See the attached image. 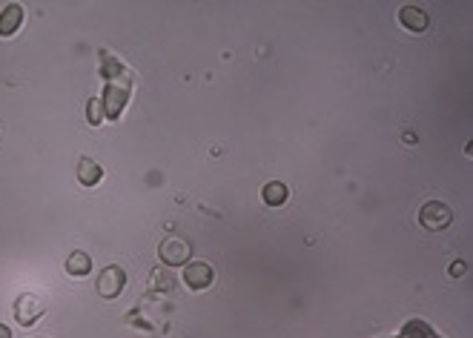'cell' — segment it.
I'll return each instance as SVG.
<instances>
[{
	"label": "cell",
	"instance_id": "obj_12",
	"mask_svg": "<svg viewBox=\"0 0 473 338\" xmlns=\"http://www.w3.org/2000/svg\"><path fill=\"white\" fill-rule=\"evenodd\" d=\"M172 287H175V279H172V272L170 269H152V275H149V293H155V295H164V293H172Z\"/></svg>",
	"mask_w": 473,
	"mask_h": 338
},
{
	"label": "cell",
	"instance_id": "obj_1",
	"mask_svg": "<svg viewBox=\"0 0 473 338\" xmlns=\"http://www.w3.org/2000/svg\"><path fill=\"white\" fill-rule=\"evenodd\" d=\"M130 95H132V75H130V72L121 75L118 80H109V83L104 86V98H101L104 118L118 120L121 112H123V106H126V101H130Z\"/></svg>",
	"mask_w": 473,
	"mask_h": 338
},
{
	"label": "cell",
	"instance_id": "obj_14",
	"mask_svg": "<svg viewBox=\"0 0 473 338\" xmlns=\"http://www.w3.org/2000/svg\"><path fill=\"white\" fill-rule=\"evenodd\" d=\"M86 120H89L92 127H98L101 120H104V106H101L98 98H89V101H86Z\"/></svg>",
	"mask_w": 473,
	"mask_h": 338
},
{
	"label": "cell",
	"instance_id": "obj_13",
	"mask_svg": "<svg viewBox=\"0 0 473 338\" xmlns=\"http://www.w3.org/2000/svg\"><path fill=\"white\" fill-rule=\"evenodd\" d=\"M121 75H126V69L121 66V60H118V57H109V55H104V64H101V78H107V83H109V80H118Z\"/></svg>",
	"mask_w": 473,
	"mask_h": 338
},
{
	"label": "cell",
	"instance_id": "obj_10",
	"mask_svg": "<svg viewBox=\"0 0 473 338\" xmlns=\"http://www.w3.org/2000/svg\"><path fill=\"white\" fill-rule=\"evenodd\" d=\"M67 272L72 275V279H86V275L92 272V258H89V253H83V250H75L69 258H67Z\"/></svg>",
	"mask_w": 473,
	"mask_h": 338
},
{
	"label": "cell",
	"instance_id": "obj_9",
	"mask_svg": "<svg viewBox=\"0 0 473 338\" xmlns=\"http://www.w3.org/2000/svg\"><path fill=\"white\" fill-rule=\"evenodd\" d=\"M75 175H78V181L83 183V187H98V183L104 181V169H101V164H95V161H92V158H86V155L78 161Z\"/></svg>",
	"mask_w": 473,
	"mask_h": 338
},
{
	"label": "cell",
	"instance_id": "obj_7",
	"mask_svg": "<svg viewBox=\"0 0 473 338\" xmlns=\"http://www.w3.org/2000/svg\"><path fill=\"white\" fill-rule=\"evenodd\" d=\"M399 23L407 29V32H427L430 29V17H427V12L425 9H419V6H402L399 9Z\"/></svg>",
	"mask_w": 473,
	"mask_h": 338
},
{
	"label": "cell",
	"instance_id": "obj_16",
	"mask_svg": "<svg viewBox=\"0 0 473 338\" xmlns=\"http://www.w3.org/2000/svg\"><path fill=\"white\" fill-rule=\"evenodd\" d=\"M0 338H12V330L6 324H0Z\"/></svg>",
	"mask_w": 473,
	"mask_h": 338
},
{
	"label": "cell",
	"instance_id": "obj_15",
	"mask_svg": "<svg viewBox=\"0 0 473 338\" xmlns=\"http://www.w3.org/2000/svg\"><path fill=\"white\" fill-rule=\"evenodd\" d=\"M465 272H467V264H465V261H453V264H451V269H448L451 279H462Z\"/></svg>",
	"mask_w": 473,
	"mask_h": 338
},
{
	"label": "cell",
	"instance_id": "obj_6",
	"mask_svg": "<svg viewBox=\"0 0 473 338\" xmlns=\"http://www.w3.org/2000/svg\"><path fill=\"white\" fill-rule=\"evenodd\" d=\"M212 279H215L212 264H207V261H186L184 264V284L193 293L207 290L212 284Z\"/></svg>",
	"mask_w": 473,
	"mask_h": 338
},
{
	"label": "cell",
	"instance_id": "obj_2",
	"mask_svg": "<svg viewBox=\"0 0 473 338\" xmlns=\"http://www.w3.org/2000/svg\"><path fill=\"white\" fill-rule=\"evenodd\" d=\"M12 313H15V321L20 327H35L41 321V316L46 313V301L35 293H20L12 304Z\"/></svg>",
	"mask_w": 473,
	"mask_h": 338
},
{
	"label": "cell",
	"instance_id": "obj_4",
	"mask_svg": "<svg viewBox=\"0 0 473 338\" xmlns=\"http://www.w3.org/2000/svg\"><path fill=\"white\" fill-rule=\"evenodd\" d=\"M98 295L101 298H107V301H115L121 293H123V287H126V269L123 267H118V264H109L101 275H98Z\"/></svg>",
	"mask_w": 473,
	"mask_h": 338
},
{
	"label": "cell",
	"instance_id": "obj_11",
	"mask_svg": "<svg viewBox=\"0 0 473 338\" xmlns=\"http://www.w3.org/2000/svg\"><path fill=\"white\" fill-rule=\"evenodd\" d=\"M287 183H281V181H270L264 183V190H261V201L267 206H284L287 204Z\"/></svg>",
	"mask_w": 473,
	"mask_h": 338
},
{
	"label": "cell",
	"instance_id": "obj_3",
	"mask_svg": "<svg viewBox=\"0 0 473 338\" xmlns=\"http://www.w3.org/2000/svg\"><path fill=\"white\" fill-rule=\"evenodd\" d=\"M419 224L427 230V232H441V230H448L453 224V212L448 204H441V201H427L419 212Z\"/></svg>",
	"mask_w": 473,
	"mask_h": 338
},
{
	"label": "cell",
	"instance_id": "obj_8",
	"mask_svg": "<svg viewBox=\"0 0 473 338\" xmlns=\"http://www.w3.org/2000/svg\"><path fill=\"white\" fill-rule=\"evenodd\" d=\"M26 20V12L20 3H9L4 12H0V38H12L18 35V29L23 26Z\"/></svg>",
	"mask_w": 473,
	"mask_h": 338
},
{
	"label": "cell",
	"instance_id": "obj_5",
	"mask_svg": "<svg viewBox=\"0 0 473 338\" xmlns=\"http://www.w3.org/2000/svg\"><path fill=\"white\" fill-rule=\"evenodd\" d=\"M189 255H193V247H189V241L184 238H164L161 241V247H158V258H161V264L167 267H184L189 261Z\"/></svg>",
	"mask_w": 473,
	"mask_h": 338
}]
</instances>
